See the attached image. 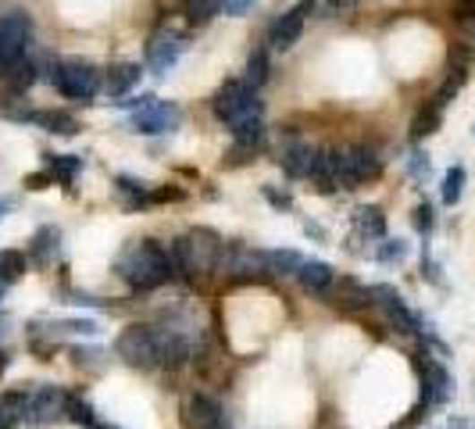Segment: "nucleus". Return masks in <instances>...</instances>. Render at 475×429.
Returning <instances> with one entry per match:
<instances>
[{"mask_svg": "<svg viewBox=\"0 0 475 429\" xmlns=\"http://www.w3.org/2000/svg\"><path fill=\"white\" fill-rule=\"evenodd\" d=\"M222 258H226V240L208 226H197L172 244L176 276H186L194 287H204L222 269Z\"/></svg>", "mask_w": 475, "mask_h": 429, "instance_id": "1", "label": "nucleus"}, {"mask_svg": "<svg viewBox=\"0 0 475 429\" xmlns=\"http://www.w3.org/2000/svg\"><path fill=\"white\" fill-rule=\"evenodd\" d=\"M115 272L125 279L129 290L147 294L165 287L176 276V265H172V251H165L158 240H136L118 254Z\"/></svg>", "mask_w": 475, "mask_h": 429, "instance_id": "2", "label": "nucleus"}, {"mask_svg": "<svg viewBox=\"0 0 475 429\" xmlns=\"http://www.w3.org/2000/svg\"><path fill=\"white\" fill-rule=\"evenodd\" d=\"M115 355L133 369H158L161 365V330L154 326H125L115 340Z\"/></svg>", "mask_w": 475, "mask_h": 429, "instance_id": "3", "label": "nucleus"}, {"mask_svg": "<svg viewBox=\"0 0 475 429\" xmlns=\"http://www.w3.org/2000/svg\"><path fill=\"white\" fill-rule=\"evenodd\" d=\"M50 82L68 100H90L100 90V72L90 61H82V57H61L50 68Z\"/></svg>", "mask_w": 475, "mask_h": 429, "instance_id": "4", "label": "nucleus"}, {"mask_svg": "<svg viewBox=\"0 0 475 429\" xmlns=\"http://www.w3.org/2000/svg\"><path fill=\"white\" fill-rule=\"evenodd\" d=\"M383 176V158L368 143H354L340 150V168H336V186L340 190H358L372 179Z\"/></svg>", "mask_w": 475, "mask_h": 429, "instance_id": "5", "label": "nucleus"}, {"mask_svg": "<svg viewBox=\"0 0 475 429\" xmlns=\"http://www.w3.org/2000/svg\"><path fill=\"white\" fill-rule=\"evenodd\" d=\"M212 111H215V118L226 122V125H237L243 118H254V115H261L257 90H254L246 79H229V82L215 93Z\"/></svg>", "mask_w": 475, "mask_h": 429, "instance_id": "6", "label": "nucleus"}, {"mask_svg": "<svg viewBox=\"0 0 475 429\" xmlns=\"http://www.w3.org/2000/svg\"><path fill=\"white\" fill-rule=\"evenodd\" d=\"M32 39V18L25 11H7L0 18V79L25 57Z\"/></svg>", "mask_w": 475, "mask_h": 429, "instance_id": "7", "label": "nucleus"}, {"mask_svg": "<svg viewBox=\"0 0 475 429\" xmlns=\"http://www.w3.org/2000/svg\"><path fill=\"white\" fill-rule=\"evenodd\" d=\"M372 305L386 315V322L404 337H422V319L404 305V297L393 287H372Z\"/></svg>", "mask_w": 475, "mask_h": 429, "instance_id": "8", "label": "nucleus"}, {"mask_svg": "<svg viewBox=\"0 0 475 429\" xmlns=\"http://www.w3.org/2000/svg\"><path fill=\"white\" fill-rule=\"evenodd\" d=\"M415 365H419V376H422V405H426V408H440V405H447L451 394H454V380H451V373H447L440 362H433L426 351L415 355Z\"/></svg>", "mask_w": 475, "mask_h": 429, "instance_id": "9", "label": "nucleus"}, {"mask_svg": "<svg viewBox=\"0 0 475 429\" xmlns=\"http://www.w3.org/2000/svg\"><path fill=\"white\" fill-rule=\"evenodd\" d=\"M179 122H183V111L176 107V104H168V100H151L147 107H140L136 115H133V129L136 133H143V136H158V133H176L179 129Z\"/></svg>", "mask_w": 475, "mask_h": 429, "instance_id": "10", "label": "nucleus"}, {"mask_svg": "<svg viewBox=\"0 0 475 429\" xmlns=\"http://www.w3.org/2000/svg\"><path fill=\"white\" fill-rule=\"evenodd\" d=\"M65 405H68V390H61V387H39V390H32L25 398V423H36V426L54 423V419L65 416Z\"/></svg>", "mask_w": 475, "mask_h": 429, "instance_id": "11", "label": "nucleus"}, {"mask_svg": "<svg viewBox=\"0 0 475 429\" xmlns=\"http://www.w3.org/2000/svg\"><path fill=\"white\" fill-rule=\"evenodd\" d=\"M315 11V0H297L275 25H272V32H268V43L275 47V50H289L297 39H300V32H304V21H307V14Z\"/></svg>", "mask_w": 475, "mask_h": 429, "instance_id": "12", "label": "nucleus"}, {"mask_svg": "<svg viewBox=\"0 0 475 429\" xmlns=\"http://www.w3.org/2000/svg\"><path fill=\"white\" fill-rule=\"evenodd\" d=\"M183 426L186 429H229L226 412L215 398L208 394H190L183 405Z\"/></svg>", "mask_w": 475, "mask_h": 429, "instance_id": "13", "label": "nucleus"}, {"mask_svg": "<svg viewBox=\"0 0 475 429\" xmlns=\"http://www.w3.org/2000/svg\"><path fill=\"white\" fill-rule=\"evenodd\" d=\"M325 301H329L332 308H340V312L354 315V312H365V308L372 305V290H368V287H361V283H358V279H350V276H340V279H332V287H329Z\"/></svg>", "mask_w": 475, "mask_h": 429, "instance_id": "14", "label": "nucleus"}, {"mask_svg": "<svg viewBox=\"0 0 475 429\" xmlns=\"http://www.w3.org/2000/svg\"><path fill=\"white\" fill-rule=\"evenodd\" d=\"M183 47H186L183 36H176V32H154V39L147 43V64H151V72L154 75H165L179 61Z\"/></svg>", "mask_w": 475, "mask_h": 429, "instance_id": "15", "label": "nucleus"}, {"mask_svg": "<svg viewBox=\"0 0 475 429\" xmlns=\"http://www.w3.org/2000/svg\"><path fill=\"white\" fill-rule=\"evenodd\" d=\"M297 279H300V287H304L307 294L325 297L329 287H332V279H336V272H332L329 262H304V265L297 269Z\"/></svg>", "mask_w": 475, "mask_h": 429, "instance_id": "16", "label": "nucleus"}, {"mask_svg": "<svg viewBox=\"0 0 475 429\" xmlns=\"http://www.w3.org/2000/svg\"><path fill=\"white\" fill-rule=\"evenodd\" d=\"M315 158H318V150H315V147H307V143H289V147H282V158H279V161H282L286 176L300 179V176H311Z\"/></svg>", "mask_w": 475, "mask_h": 429, "instance_id": "17", "label": "nucleus"}, {"mask_svg": "<svg viewBox=\"0 0 475 429\" xmlns=\"http://www.w3.org/2000/svg\"><path fill=\"white\" fill-rule=\"evenodd\" d=\"M354 229H358V236H365V240H383V236H386V215H383L376 204H361V208L354 211Z\"/></svg>", "mask_w": 475, "mask_h": 429, "instance_id": "18", "label": "nucleus"}, {"mask_svg": "<svg viewBox=\"0 0 475 429\" xmlns=\"http://www.w3.org/2000/svg\"><path fill=\"white\" fill-rule=\"evenodd\" d=\"M140 75H143V68H140V64H133V61L111 64V68H108V93H111V97L129 93V90L140 82Z\"/></svg>", "mask_w": 475, "mask_h": 429, "instance_id": "19", "label": "nucleus"}, {"mask_svg": "<svg viewBox=\"0 0 475 429\" xmlns=\"http://www.w3.org/2000/svg\"><path fill=\"white\" fill-rule=\"evenodd\" d=\"M440 122H444V107H440L436 100H429V104L419 107V115L411 118V140L422 143L426 136H433V133L440 129Z\"/></svg>", "mask_w": 475, "mask_h": 429, "instance_id": "20", "label": "nucleus"}, {"mask_svg": "<svg viewBox=\"0 0 475 429\" xmlns=\"http://www.w3.org/2000/svg\"><path fill=\"white\" fill-rule=\"evenodd\" d=\"M43 165L61 186H72L75 172L82 168V158H75V154H43Z\"/></svg>", "mask_w": 475, "mask_h": 429, "instance_id": "21", "label": "nucleus"}, {"mask_svg": "<svg viewBox=\"0 0 475 429\" xmlns=\"http://www.w3.org/2000/svg\"><path fill=\"white\" fill-rule=\"evenodd\" d=\"M465 79H469V64L462 61V57H451V75L444 79V86H440V93L433 97L440 107H447L454 97H458V90L465 86Z\"/></svg>", "mask_w": 475, "mask_h": 429, "instance_id": "22", "label": "nucleus"}, {"mask_svg": "<svg viewBox=\"0 0 475 429\" xmlns=\"http://www.w3.org/2000/svg\"><path fill=\"white\" fill-rule=\"evenodd\" d=\"M32 122L43 125L47 133H57V136H75V133H79V122H75L68 111H36Z\"/></svg>", "mask_w": 475, "mask_h": 429, "instance_id": "23", "label": "nucleus"}, {"mask_svg": "<svg viewBox=\"0 0 475 429\" xmlns=\"http://www.w3.org/2000/svg\"><path fill=\"white\" fill-rule=\"evenodd\" d=\"M304 265V258L297 251H264V269L268 276H297V269Z\"/></svg>", "mask_w": 475, "mask_h": 429, "instance_id": "24", "label": "nucleus"}, {"mask_svg": "<svg viewBox=\"0 0 475 429\" xmlns=\"http://www.w3.org/2000/svg\"><path fill=\"white\" fill-rule=\"evenodd\" d=\"M229 129H233V143H243V147H257V143L264 140V122H261V115L243 118V122L229 125Z\"/></svg>", "mask_w": 475, "mask_h": 429, "instance_id": "25", "label": "nucleus"}, {"mask_svg": "<svg viewBox=\"0 0 475 429\" xmlns=\"http://www.w3.org/2000/svg\"><path fill=\"white\" fill-rule=\"evenodd\" d=\"M465 179H469V176H465V168H462V165H451V168H447V176H444V190H440L444 204H451V208H454V204L462 201V193H465Z\"/></svg>", "mask_w": 475, "mask_h": 429, "instance_id": "26", "label": "nucleus"}, {"mask_svg": "<svg viewBox=\"0 0 475 429\" xmlns=\"http://www.w3.org/2000/svg\"><path fill=\"white\" fill-rule=\"evenodd\" d=\"M54 251H57V229H54V226H43V229L32 236V262L47 265Z\"/></svg>", "mask_w": 475, "mask_h": 429, "instance_id": "27", "label": "nucleus"}, {"mask_svg": "<svg viewBox=\"0 0 475 429\" xmlns=\"http://www.w3.org/2000/svg\"><path fill=\"white\" fill-rule=\"evenodd\" d=\"M25 269H29V258H25L22 251H0V279H4V283L22 279Z\"/></svg>", "mask_w": 475, "mask_h": 429, "instance_id": "28", "label": "nucleus"}, {"mask_svg": "<svg viewBox=\"0 0 475 429\" xmlns=\"http://www.w3.org/2000/svg\"><path fill=\"white\" fill-rule=\"evenodd\" d=\"M183 7H186V18L194 25H204L222 11V0H183Z\"/></svg>", "mask_w": 475, "mask_h": 429, "instance_id": "29", "label": "nucleus"}, {"mask_svg": "<svg viewBox=\"0 0 475 429\" xmlns=\"http://www.w3.org/2000/svg\"><path fill=\"white\" fill-rule=\"evenodd\" d=\"M118 190L125 193V204H129V208H143V204H151V190H147V183H136V179H129V176H118Z\"/></svg>", "mask_w": 475, "mask_h": 429, "instance_id": "30", "label": "nucleus"}, {"mask_svg": "<svg viewBox=\"0 0 475 429\" xmlns=\"http://www.w3.org/2000/svg\"><path fill=\"white\" fill-rule=\"evenodd\" d=\"M4 79L11 82V90H18V93H22V90H29V86L36 82V64H32L29 57H22V61H18V64H14Z\"/></svg>", "mask_w": 475, "mask_h": 429, "instance_id": "31", "label": "nucleus"}, {"mask_svg": "<svg viewBox=\"0 0 475 429\" xmlns=\"http://www.w3.org/2000/svg\"><path fill=\"white\" fill-rule=\"evenodd\" d=\"M65 416L72 419V423H79V426L93 429L97 426V419H93V408L82 401V398H75V394H68V405H65Z\"/></svg>", "mask_w": 475, "mask_h": 429, "instance_id": "32", "label": "nucleus"}, {"mask_svg": "<svg viewBox=\"0 0 475 429\" xmlns=\"http://www.w3.org/2000/svg\"><path fill=\"white\" fill-rule=\"evenodd\" d=\"M264 79H268V54L264 50H254L246 57V82L257 90V86H264Z\"/></svg>", "mask_w": 475, "mask_h": 429, "instance_id": "33", "label": "nucleus"}, {"mask_svg": "<svg viewBox=\"0 0 475 429\" xmlns=\"http://www.w3.org/2000/svg\"><path fill=\"white\" fill-rule=\"evenodd\" d=\"M376 258H379L383 265L404 262V258H408V244H404V240H386V236H383V244L376 247Z\"/></svg>", "mask_w": 475, "mask_h": 429, "instance_id": "34", "label": "nucleus"}, {"mask_svg": "<svg viewBox=\"0 0 475 429\" xmlns=\"http://www.w3.org/2000/svg\"><path fill=\"white\" fill-rule=\"evenodd\" d=\"M433 226H436L433 204H419V208H415V229H419L422 236H429V233H433Z\"/></svg>", "mask_w": 475, "mask_h": 429, "instance_id": "35", "label": "nucleus"}, {"mask_svg": "<svg viewBox=\"0 0 475 429\" xmlns=\"http://www.w3.org/2000/svg\"><path fill=\"white\" fill-rule=\"evenodd\" d=\"M261 193H264V201H268L272 208H279V211H289V208H293V197H289L286 190H275V186H261Z\"/></svg>", "mask_w": 475, "mask_h": 429, "instance_id": "36", "label": "nucleus"}, {"mask_svg": "<svg viewBox=\"0 0 475 429\" xmlns=\"http://www.w3.org/2000/svg\"><path fill=\"white\" fill-rule=\"evenodd\" d=\"M250 158H254V147H243V143H233V150L226 154V165H233V168H237V165H246Z\"/></svg>", "mask_w": 475, "mask_h": 429, "instance_id": "37", "label": "nucleus"}, {"mask_svg": "<svg viewBox=\"0 0 475 429\" xmlns=\"http://www.w3.org/2000/svg\"><path fill=\"white\" fill-rule=\"evenodd\" d=\"M50 183H54L50 172H32V176H25V190H47Z\"/></svg>", "mask_w": 475, "mask_h": 429, "instance_id": "38", "label": "nucleus"}, {"mask_svg": "<svg viewBox=\"0 0 475 429\" xmlns=\"http://www.w3.org/2000/svg\"><path fill=\"white\" fill-rule=\"evenodd\" d=\"M250 7H254V0H222V11H226V14H233V18L246 14Z\"/></svg>", "mask_w": 475, "mask_h": 429, "instance_id": "39", "label": "nucleus"}, {"mask_svg": "<svg viewBox=\"0 0 475 429\" xmlns=\"http://www.w3.org/2000/svg\"><path fill=\"white\" fill-rule=\"evenodd\" d=\"M183 197H186V190H179V186H165V190L151 193V201H183Z\"/></svg>", "mask_w": 475, "mask_h": 429, "instance_id": "40", "label": "nucleus"}, {"mask_svg": "<svg viewBox=\"0 0 475 429\" xmlns=\"http://www.w3.org/2000/svg\"><path fill=\"white\" fill-rule=\"evenodd\" d=\"M61 330H68V333H86V337H93V333H97V322H82V319H72V322H65Z\"/></svg>", "mask_w": 475, "mask_h": 429, "instance_id": "41", "label": "nucleus"}, {"mask_svg": "<svg viewBox=\"0 0 475 429\" xmlns=\"http://www.w3.org/2000/svg\"><path fill=\"white\" fill-rule=\"evenodd\" d=\"M426 172H429V154L415 150V154H411V176H426Z\"/></svg>", "mask_w": 475, "mask_h": 429, "instance_id": "42", "label": "nucleus"}, {"mask_svg": "<svg viewBox=\"0 0 475 429\" xmlns=\"http://www.w3.org/2000/svg\"><path fill=\"white\" fill-rule=\"evenodd\" d=\"M422 272H426V279H429V283L444 287V276H440V265H433V258H422Z\"/></svg>", "mask_w": 475, "mask_h": 429, "instance_id": "43", "label": "nucleus"}, {"mask_svg": "<svg viewBox=\"0 0 475 429\" xmlns=\"http://www.w3.org/2000/svg\"><path fill=\"white\" fill-rule=\"evenodd\" d=\"M462 36H465V43H469V47H475V18L462 21Z\"/></svg>", "mask_w": 475, "mask_h": 429, "instance_id": "44", "label": "nucleus"}, {"mask_svg": "<svg viewBox=\"0 0 475 429\" xmlns=\"http://www.w3.org/2000/svg\"><path fill=\"white\" fill-rule=\"evenodd\" d=\"M11 208H14V201H11V197H4V201H0V222L7 219V211H11Z\"/></svg>", "mask_w": 475, "mask_h": 429, "instance_id": "45", "label": "nucleus"}, {"mask_svg": "<svg viewBox=\"0 0 475 429\" xmlns=\"http://www.w3.org/2000/svg\"><path fill=\"white\" fill-rule=\"evenodd\" d=\"M7 365H11V355H7V351H0V376L7 373Z\"/></svg>", "mask_w": 475, "mask_h": 429, "instance_id": "46", "label": "nucleus"}, {"mask_svg": "<svg viewBox=\"0 0 475 429\" xmlns=\"http://www.w3.org/2000/svg\"><path fill=\"white\" fill-rule=\"evenodd\" d=\"M4 290H7V283H4V279H0V297H4Z\"/></svg>", "mask_w": 475, "mask_h": 429, "instance_id": "47", "label": "nucleus"}, {"mask_svg": "<svg viewBox=\"0 0 475 429\" xmlns=\"http://www.w3.org/2000/svg\"><path fill=\"white\" fill-rule=\"evenodd\" d=\"M93 429H108V426H100V423H97V426H93Z\"/></svg>", "mask_w": 475, "mask_h": 429, "instance_id": "48", "label": "nucleus"}, {"mask_svg": "<svg viewBox=\"0 0 475 429\" xmlns=\"http://www.w3.org/2000/svg\"><path fill=\"white\" fill-rule=\"evenodd\" d=\"M472 394H475V383H472Z\"/></svg>", "mask_w": 475, "mask_h": 429, "instance_id": "49", "label": "nucleus"}, {"mask_svg": "<svg viewBox=\"0 0 475 429\" xmlns=\"http://www.w3.org/2000/svg\"><path fill=\"white\" fill-rule=\"evenodd\" d=\"M472 133H475V129H472Z\"/></svg>", "mask_w": 475, "mask_h": 429, "instance_id": "50", "label": "nucleus"}]
</instances>
